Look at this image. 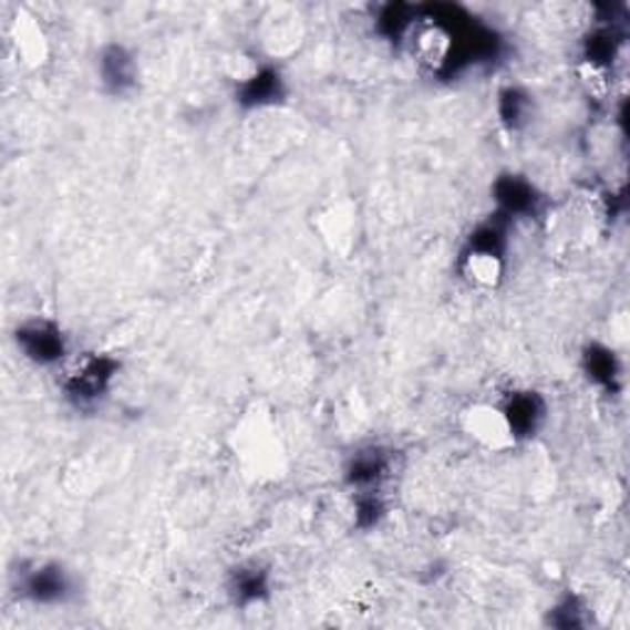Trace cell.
Returning <instances> with one entry per match:
<instances>
[{"label": "cell", "mask_w": 630, "mask_h": 630, "mask_svg": "<svg viewBox=\"0 0 630 630\" xmlns=\"http://www.w3.org/2000/svg\"><path fill=\"white\" fill-rule=\"evenodd\" d=\"M10 38V48H13L18 62H23L25 68L38 70L42 64L48 62L50 58V42L45 30L38 23L35 16H30L28 10H20V13L13 18L8 30Z\"/></svg>", "instance_id": "3957f363"}, {"label": "cell", "mask_w": 630, "mask_h": 630, "mask_svg": "<svg viewBox=\"0 0 630 630\" xmlns=\"http://www.w3.org/2000/svg\"><path fill=\"white\" fill-rule=\"evenodd\" d=\"M461 428L471 441L490 453H503L515 446L517 431L510 414L488 402H475L461 414Z\"/></svg>", "instance_id": "6da1fadb"}, {"label": "cell", "mask_w": 630, "mask_h": 630, "mask_svg": "<svg viewBox=\"0 0 630 630\" xmlns=\"http://www.w3.org/2000/svg\"><path fill=\"white\" fill-rule=\"evenodd\" d=\"M466 276L478 289H495L503 279V261L490 249H473L466 259Z\"/></svg>", "instance_id": "5b68a950"}, {"label": "cell", "mask_w": 630, "mask_h": 630, "mask_svg": "<svg viewBox=\"0 0 630 630\" xmlns=\"http://www.w3.org/2000/svg\"><path fill=\"white\" fill-rule=\"evenodd\" d=\"M453 40L448 35V30L441 25H424L422 30H416V35L412 40L414 60L426 64V68H441V64L448 60Z\"/></svg>", "instance_id": "277c9868"}, {"label": "cell", "mask_w": 630, "mask_h": 630, "mask_svg": "<svg viewBox=\"0 0 630 630\" xmlns=\"http://www.w3.org/2000/svg\"><path fill=\"white\" fill-rule=\"evenodd\" d=\"M267 30H264V42L271 52H286L293 45H298V38H301V30H298V18L296 16H281L276 13L267 18Z\"/></svg>", "instance_id": "8992f818"}, {"label": "cell", "mask_w": 630, "mask_h": 630, "mask_svg": "<svg viewBox=\"0 0 630 630\" xmlns=\"http://www.w3.org/2000/svg\"><path fill=\"white\" fill-rule=\"evenodd\" d=\"M237 441H239V456L251 473L273 475L281 471L283 448L267 414H257L254 419H249V422L241 424Z\"/></svg>", "instance_id": "7a4b0ae2"}]
</instances>
